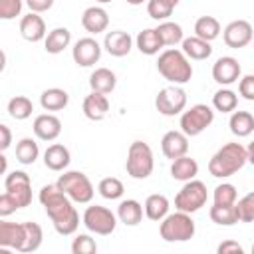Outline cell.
Segmentation results:
<instances>
[{
	"instance_id": "cell-1",
	"label": "cell",
	"mask_w": 254,
	"mask_h": 254,
	"mask_svg": "<svg viewBox=\"0 0 254 254\" xmlns=\"http://www.w3.org/2000/svg\"><path fill=\"white\" fill-rule=\"evenodd\" d=\"M40 202L46 208L54 228L62 236H69L79 226V214L73 206V202L58 189V185H46L40 190Z\"/></svg>"
},
{
	"instance_id": "cell-2",
	"label": "cell",
	"mask_w": 254,
	"mask_h": 254,
	"mask_svg": "<svg viewBox=\"0 0 254 254\" xmlns=\"http://www.w3.org/2000/svg\"><path fill=\"white\" fill-rule=\"evenodd\" d=\"M248 163V151L242 143H226L222 145L208 161V173L216 179H226L244 169Z\"/></svg>"
},
{
	"instance_id": "cell-3",
	"label": "cell",
	"mask_w": 254,
	"mask_h": 254,
	"mask_svg": "<svg viewBox=\"0 0 254 254\" xmlns=\"http://www.w3.org/2000/svg\"><path fill=\"white\" fill-rule=\"evenodd\" d=\"M157 69L167 81H171L175 85H183V83L190 81V77H192V65H190L189 58L181 50H175V48H167L165 52L159 54Z\"/></svg>"
},
{
	"instance_id": "cell-4",
	"label": "cell",
	"mask_w": 254,
	"mask_h": 254,
	"mask_svg": "<svg viewBox=\"0 0 254 254\" xmlns=\"http://www.w3.org/2000/svg\"><path fill=\"white\" fill-rule=\"evenodd\" d=\"M161 226H159V234L165 242H187L194 236L196 232V226H194V220L190 218L189 212H173V214H167L165 218L159 220Z\"/></svg>"
},
{
	"instance_id": "cell-5",
	"label": "cell",
	"mask_w": 254,
	"mask_h": 254,
	"mask_svg": "<svg viewBox=\"0 0 254 254\" xmlns=\"http://www.w3.org/2000/svg\"><path fill=\"white\" fill-rule=\"evenodd\" d=\"M56 185L71 202L87 204V202H91V198L95 194V189H93L91 181L81 171H67V173H64L58 179Z\"/></svg>"
},
{
	"instance_id": "cell-6",
	"label": "cell",
	"mask_w": 254,
	"mask_h": 254,
	"mask_svg": "<svg viewBox=\"0 0 254 254\" xmlns=\"http://www.w3.org/2000/svg\"><path fill=\"white\" fill-rule=\"evenodd\" d=\"M155 169V159L153 151L147 143L143 141H133L127 151V161H125V171L131 179L143 181L147 179Z\"/></svg>"
},
{
	"instance_id": "cell-7",
	"label": "cell",
	"mask_w": 254,
	"mask_h": 254,
	"mask_svg": "<svg viewBox=\"0 0 254 254\" xmlns=\"http://www.w3.org/2000/svg\"><path fill=\"white\" fill-rule=\"evenodd\" d=\"M208 200V190H206V185L202 181H196V179H190V181H185L183 189L177 192L175 196V208L181 210V212H196L200 210Z\"/></svg>"
},
{
	"instance_id": "cell-8",
	"label": "cell",
	"mask_w": 254,
	"mask_h": 254,
	"mask_svg": "<svg viewBox=\"0 0 254 254\" xmlns=\"http://www.w3.org/2000/svg\"><path fill=\"white\" fill-rule=\"evenodd\" d=\"M214 121V111L210 105L204 103H196L190 109L181 113V131L187 137H196L200 135L204 129H208Z\"/></svg>"
},
{
	"instance_id": "cell-9",
	"label": "cell",
	"mask_w": 254,
	"mask_h": 254,
	"mask_svg": "<svg viewBox=\"0 0 254 254\" xmlns=\"http://www.w3.org/2000/svg\"><path fill=\"white\" fill-rule=\"evenodd\" d=\"M81 220H83V224L89 232L99 234V236H109L117 226V216L109 208L99 206V204L87 206Z\"/></svg>"
},
{
	"instance_id": "cell-10",
	"label": "cell",
	"mask_w": 254,
	"mask_h": 254,
	"mask_svg": "<svg viewBox=\"0 0 254 254\" xmlns=\"http://www.w3.org/2000/svg\"><path fill=\"white\" fill-rule=\"evenodd\" d=\"M155 107L165 117H175V115L183 113L185 107H187V93H185V89L179 87V85L163 87L157 93V97H155Z\"/></svg>"
},
{
	"instance_id": "cell-11",
	"label": "cell",
	"mask_w": 254,
	"mask_h": 254,
	"mask_svg": "<svg viewBox=\"0 0 254 254\" xmlns=\"http://www.w3.org/2000/svg\"><path fill=\"white\" fill-rule=\"evenodd\" d=\"M4 187H6V192L18 202L20 208L30 206V202H32V181H30L28 173H24V171H12L6 177Z\"/></svg>"
},
{
	"instance_id": "cell-12",
	"label": "cell",
	"mask_w": 254,
	"mask_h": 254,
	"mask_svg": "<svg viewBox=\"0 0 254 254\" xmlns=\"http://www.w3.org/2000/svg\"><path fill=\"white\" fill-rule=\"evenodd\" d=\"M252 36H254V32H252V24L248 20H234L222 32L224 44L228 48H234V50L248 46L252 42Z\"/></svg>"
},
{
	"instance_id": "cell-13",
	"label": "cell",
	"mask_w": 254,
	"mask_h": 254,
	"mask_svg": "<svg viewBox=\"0 0 254 254\" xmlns=\"http://www.w3.org/2000/svg\"><path fill=\"white\" fill-rule=\"evenodd\" d=\"M73 62L81 67H91L101 58V46L93 38H79L71 50Z\"/></svg>"
},
{
	"instance_id": "cell-14",
	"label": "cell",
	"mask_w": 254,
	"mask_h": 254,
	"mask_svg": "<svg viewBox=\"0 0 254 254\" xmlns=\"http://www.w3.org/2000/svg\"><path fill=\"white\" fill-rule=\"evenodd\" d=\"M240 73H242V67L238 60L232 56H222L212 65V79L220 85H232L234 81H238Z\"/></svg>"
},
{
	"instance_id": "cell-15",
	"label": "cell",
	"mask_w": 254,
	"mask_h": 254,
	"mask_svg": "<svg viewBox=\"0 0 254 254\" xmlns=\"http://www.w3.org/2000/svg\"><path fill=\"white\" fill-rule=\"evenodd\" d=\"M32 129L40 141H56L62 133V121L52 113H42L34 119Z\"/></svg>"
},
{
	"instance_id": "cell-16",
	"label": "cell",
	"mask_w": 254,
	"mask_h": 254,
	"mask_svg": "<svg viewBox=\"0 0 254 254\" xmlns=\"http://www.w3.org/2000/svg\"><path fill=\"white\" fill-rule=\"evenodd\" d=\"M24 240V226L22 222H8L0 218V252L6 250H20Z\"/></svg>"
},
{
	"instance_id": "cell-17",
	"label": "cell",
	"mask_w": 254,
	"mask_h": 254,
	"mask_svg": "<svg viewBox=\"0 0 254 254\" xmlns=\"http://www.w3.org/2000/svg\"><path fill=\"white\" fill-rule=\"evenodd\" d=\"M161 149L167 159H177L189 153V137L183 131H167L161 139Z\"/></svg>"
},
{
	"instance_id": "cell-18",
	"label": "cell",
	"mask_w": 254,
	"mask_h": 254,
	"mask_svg": "<svg viewBox=\"0 0 254 254\" xmlns=\"http://www.w3.org/2000/svg\"><path fill=\"white\" fill-rule=\"evenodd\" d=\"M103 48L107 50L109 56L113 58H123L131 52L133 48V38L123 32V30H113V32H107L105 34V40H103Z\"/></svg>"
},
{
	"instance_id": "cell-19",
	"label": "cell",
	"mask_w": 254,
	"mask_h": 254,
	"mask_svg": "<svg viewBox=\"0 0 254 254\" xmlns=\"http://www.w3.org/2000/svg\"><path fill=\"white\" fill-rule=\"evenodd\" d=\"M81 26L89 34H101L109 26V14L101 6H89L81 14Z\"/></svg>"
},
{
	"instance_id": "cell-20",
	"label": "cell",
	"mask_w": 254,
	"mask_h": 254,
	"mask_svg": "<svg viewBox=\"0 0 254 254\" xmlns=\"http://www.w3.org/2000/svg\"><path fill=\"white\" fill-rule=\"evenodd\" d=\"M20 34L28 42H40L46 38V22L40 14L30 12L20 20Z\"/></svg>"
},
{
	"instance_id": "cell-21",
	"label": "cell",
	"mask_w": 254,
	"mask_h": 254,
	"mask_svg": "<svg viewBox=\"0 0 254 254\" xmlns=\"http://www.w3.org/2000/svg\"><path fill=\"white\" fill-rule=\"evenodd\" d=\"M107 111H109V99H107L105 93L91 91L89 95H85V99H83V115L89 121H101V119H105Z\"/></svg>"
},
{
	"instance_id": "cell-22",
	"label": "cell",
	"mask_w": 254,
	"mask_h": 254,
	"mask_svg": "<svg viewBox=\"0 0 254 254\" xmlns=\"http://www.w3.org/2000/svg\"><path fill=\"white\" fill-rule=\"evenodd\" d=\"M69 161H71L69 149L62 143H54L44 151V165L50 171H64V169H67Z\"/></svg>"
},
{
	"instance_id": "cell-23",
	"label": "cell",
	"mask_w": 254,
	"mask_h": 254,
	"mask_svg": "<svg viewBox=\"0 0 254 254\" xmlns=\"http://www.w3.org/2000/svg\"><path fill=\"white\" fill-rule=\"evenodd\" d=\"M198 175V163L189 157V155H183V157H177L173 159V165H171V177L175 181H190Z\"/></svg>"
},
{
	"instance_id": "cell-24",
	"label": "cell",
	"mask_w": 254,
	"mask_h": 254,
	"mask_svg": "<svg viewBox=\"0 0 254 254\" xmlns=\"http://www.w3.org/2000/svg\"><path fill=\"white\" fill-rule=\"evenodd\" d=\"M117 218L125 226H137L143 220V204L135 198L121 200L119 206H117Z\"/></svg>"
},
{
	"instance_id": "cell-25",
	"label": "cell",
	"mask_w": 254,
	"mask_h": 254,
	"mask_svg": "<svg viewBox=\"0 0 254 254\" xmlns=\"http://www.w3.org/2000/svg\"><path fill=\"white\" fill-rule=\"evenodd\" d=\"M117 85V77L111 69L107 67H97L95 71H91L89 75V87L91 91H97V93H111Z\"/></svg>"
},
{
	"instance_id": "cell-26",
	"label": "cell",
	"mask_w": 254,
	"mask_h": 254,
	"mask_svg": "<svg viewBox=\"0 0 254 254\" xmlns=\"http://www.w3.org/2000/svg\"><path fill=\"white\" fill-rule=\"evenodd\" d=\"M183 54L189 58V60H206V58H210V54H212V46H210V42H206V40H200V38H196V36H190V38H183Z\"/></svg>"
},
{
	"instance_id": "cell-27",
	"label": "cell",
	"mask_w": 254,
	"mask_h": 254,
	"mask_svg": "<svg viewBox=\"0 0 254 254\" xmlns=\"http://www.w3.org/2000/svg\"><path fill=\"white\" fill-rule=\"evenodd\" d=\"M169 198L165 196V194H159V192H155V194H149L147 196V200H145V204H143V210H145V216L149 218V220H155V222H159L161 218H165L167 214H169Z\"/></svg>"
},
{
	"instance_id": "cell-28",
	"label": "cell",
	"mask_w": 254,
	"mask_h": 254,
	"mask_svg": "<svg viewBox=\"0 0 254 254\" xmlns=\"http://www.w3.org/2000/svg\"><path fill=\"white\" fill-rule=\"evenodd\" d=\"M155 32H157V36H159V40H161L163 48H165V46L173 48V46L181 44V42H183V38H185L181 24L171 22V20H163V22L155 28Z\"/></svg>"
},
{
	"instance_id": "cell-29",
	"label": "cell",
	"mask_w": 254,
	"mask_h": 254,
	"mask_svg": "<svg viewBox=\"0 0 254 254\" xmlns=\"http://www.w3.org/2000/svg\"><path fill=\"white\" fill-rule=\"evenodd\" d=\"M71 42V32L67 28H54L44 38V48L48 54H62Z\"/></svg>"
},
{
	"instance_id": "cell-30",
	"label": "cell",
	"mask_w": 254,
	"mask_h": 254,
	"mask_svg": "<svg viewBox=\"0 0 254 254\" xmlns=\"http://www.w3.org/2000/svg\"><path fill=\"white\" fill-rule=\"evenodd\" d=\"M67 103H69V95L65 89H60V87H50L40 95V105L46 111H60Z\"/></svg>"
},
{
	"instance_id": "cell-31",
	"label": "cell",
	"mask_w": 254,
	"mask_h": 254,
	"mask_svg": "<svg viewBox=\"0 0 254 254\" xmlns=\"http://www.w3.org/2000/svg\"><path fill=\"white\" fill-rule=\"evenodd\" d=\"M228 127L236 137H248L254 131V115L250 111H232Z\"/></svg>"
},
{
	"instance_id": "cell-32",
	"label": "cell",
	"mask_w": 254,
	"mask_h": 254,
	"mask_svg": "<svg viewBox=\"0 0 254 254\" xmlns=\"http://www.w3.org/2000/svg\"><path fill=\"white\" fill-rule=\"evenodd\" d=\"M22 226H24V240L18 252H36L44 240L42 226L38 222H22Z\"/></svg>"
},
{
	"instance_id": "cell-33",
	"label": "cell",
	"mask_w": 254,
	"mask_h": 254,
	"mask_svg": "<svg viewBox=\"0 0 254 254\" xmlns=\"http://www.w3.org/2000/svg\"><path fill=\"white\" fill-rule=\"evenodd\" d=\"M135 44H137L139 52L145 54V56H155L163 48V44H161V40H159V36L155 32V28H145L143 32H139L137 38H135Z\"/></svg>"
},
{
	"instance_id": "cell-34",
	"label": "cell",
	"mask_w": 254,
	"mask_h": 254,
	"mask_svg": "<svg viewBox=\"0 0 254 254\" xmlns=\"http://www.w3.org/2000/svg\"><path fill=\"white\" fill-rule=\"evenodd\" d=\"M218 34H220V22L214 16H200L194 22V36L196 38L212 42L218 38Z\"/></svg>"
},
{
	"instance_id": "cell-35",
	"label": "cell",
	"mask_w": 254,
	"mask_h": 254,
	"mask_svg": "<svg viewBox=\"0 0 254 254\" xmlns=\"http://www.w3.org/2000/svg\"><path fill=\"white\" fill-rule=\"evenodd\" d=\"M38 157H40V147H38L36 139L24 137V139L18 141V145H16V159L22 165H34Z\"/></svg>"
},
{
	"instance_id": "cell-36",
	"label": "cell",
	"mask_w": 254,
	"mask_h": 254,
	"mask_svg": "<svg viewBox=\"0 0 254 254\" xmlns=\"http://www.w3.org/2000/svg\"><path fill=\"white\" fill-rule=\"evenodd\" d=\"M236 105H238V95L228 87H222L212 95V107L220 113H232Z\"/></svg>"
},
{
	"instance_id": "cell-37",
	"label": "cell",
	"mask_w": 254,
	"mask_h": 254,
	"mask_svg": "<svg viewBox=\"0 0 254 254\" xmlns=\"http://www.w3.org/2000/svg\"><path fill=\"white\" fill-rule=\"evenodd\" d=\"M32 111H34V105H32V101L26 95H16V97H12L8 101V113L16 121L28 119L32 115Z\"/></svg>"
},
{
	"instance_id": "cell-38",
	"label": "cell",
	"mask_w": 254,
	"mask_h": 254,
	"mask_svg": "<svg viewBox=\"0 0 254 254\" xmlns=\"http://www.w3.org/2000/svg\"><path fill=\"white\" fill-rule=\"evenodd\" d=\"M210 220L218 226H232L236 224V212H234V204H212L210 206Z\"/></svg>"
},
{
	"instance_id": "cell-39",
	"label": "cell",
	"mask_w": 254,
	"mask_h": 254,
	"mask_svg": "<svg viewBox=\"0 0 254 254\" xmlns=\"http://www.w3.org/2000/svg\"><path fill=\"white\" fill-rule=\"evenodd\" d=\"M97 190H99V194H101L103 198H107V200H117V198L123 196L125 187H123V183H121L117 177H105V179L99 181Z\"/></svg>"
},
{
	"instance_id": "cell-40",
	"label": "cell",
	"mask_w": 254,
	"mask_h": 254,
	"mask_svg": "<svg viewBox=\"0 0 254 254\" xmlns=\"http://www.w3.org/2000/svg\"><path fill=\"white\" fill-rule=\"evenodd\" d=\"M177 4H179V0H147V12L153 20L163 22L173 14Z\"/></svg>"
},
{
	"instance_id": "cell-41",
	"label": "cell",
	"mask_w": 254,
	"mask_h": 254,
	"mask_svg": "<svg viewBox=\"0 0 254 254\" xmlns=\"http://www.w3.org/2000/svg\"><path fill=\"white\" fill-rule=\"evenodd\" d=\"M234 212L238 222H252L254 220V192L244 194L234 202Z\"/></svg>"
},
{
	"instance_id": "cell-42",
	"label": "cell",
	"mask_w": 254,
	"mask_h": 254,
	"mask_svg": "<svg viewBox=\"0 0 254 254\" xmlns=\"http://www.w3.org/2000/svg\"><path fill=\"white\" fill-rule=\"evenodd\" d=\"M212 198H214V204H234L236 198H238L236 187L230 185V183H222V185H218L214 189Z\"/></svg>"
},
{
	"instance_id": "cell-43",
	"label": "cell",
	"mask_w": 254,
	"mask_h": 254,
	"mask_svg": "<svg viewBox=\"0 0 254 254\" xmlns=\"http://www.w3.org/2000/svg\"><path fill=\"white\" fill-rule=\"evenodd\" d=\"M71 252L73 254H95L97 244L89 234H77L71 242Z\"/></svg>"
},
{
	"instance_id": "cell-44",
	"label": "cell",
	"mask_w": 254,
	"mask_h": 254,
	"mask_svg": "<svg viewBox=\"0 0 254 254\" xmlns=\"http://www.w3.org/2000/svg\"><path fill=\"white\" fill-rule=\"evenodd\" d=\"M22 12V0H0V20H14Z\"/></svg>"
},
{
	"instance_id": "cell-45",
	"label": "cell",
	"mask_w": 254,
	"mask_h": 254,
	"mask_svg": "<svg viewBox=\"0 0 254 254\" xmlns=\"http://www.w3.org/2000/svg\"><path fill=\"white\" fill-rule=\"evenodd\" d=\"M238 93L246 99V101H252L254 99V75L252 73H246L244 77H238Z\"/></svg>"
},
{
	"instance_id": "cell-46",
	"label": "cell",
	"mask_w": 254,
	"mask_h": 254,
	"mask_svg": "<svg viewBox=\"0 0 254 254\" xmlns=\"http://www.w3.org/2000/svg\"><path fill=\"white\" fill-rule=\"evenodd\" d=\"M18 208H20L18 202H16L8 192H2V194H0V218L14 214Z\"/></svg>"
},
{
	"instance_id": "cell-47",
	"label": "cell",
	"mask_w": 254,
	"mask_h": 254,
	"mask_svg": "<svg viewBox=\"0 0 254 254\" xmlns=\"http://www.w3.org/2000/svg\"><path fill=\"white\" fill-rule=\"evenodd\" d=\"M30 12H36V14H42V12H48L52 6H54V0H26Z\"/></svg>"
},
{
	"instance_id": "cell-48",
	"label": "cell",
	"mask_w": 254,
	"mask_h": 254,
	"mask_svg": "<svg viewBox=\"0 0 254 254\" xmlns=\"http://www.w3.org/2000/svg\"><path fill=\"white\" fill-rule=\"evenodd\" d=\"M216 252H218V254H230V252H238V254H242L244 248H242L238 242H234V240H224V242L218 244Z\"/></svg>"
},
{
	"instance_id": "cell-49",
	"label": "cell",
	"mask_w": 254,
	"mask_h": 254,
	"mask_svg": "<svg viewBox=\"0 0 254 254\" xmlns=\"http://www.w3.org/2000/svg\"><path fill=\"white\" fill-rule=\"evenodd\" d=\"M12 143V131L0 123V153H4Z\"/></svg>"
},
{
	"instance_id": "cell-50",
	"label": "cell",
	"mask_w": 254,
	"mask_h": 254,
	"mask_svg": "<svg viewBox=\"0 0 254 254\" xmlns=\"http://www.w3.org/2000/svg\"><path fill=\"white\" fill-rule=\"evenodd\" d=\"M6 169H8V159L4 157V153H0V177L6 173Z\"/></svg>"
},
{
	"instance_id": "cell-51",
	"label": "cell",
	"mask_w": 254,
	"mask_h": 254,
	"mask_svg": "<svg viewBox=\"0 0 254 254\" xmlns=\"http://www.w3.org/2000/svg\"><path fill=\"white\" fill-rule=\"evenodd\" d=\"M4 67H6V54L0 50V73L4 71Z\"/></svg>"
},
{
	"instance_id": "cell-52",
	"label": "cell",
	"mask_w": 254,
	"mask_h": 254,
	"mask_svg": "<svg viewBox=\"0 0 254 254\" xmlns=\"http://www.w3.org/2000/svg\"><path fill=\"white\" fill-rule=\"evenodd\" d=\"M127 4H131V6H139V4H143V2H147V0H125Z\"/></svg>"
},
{
	"instance_id": "cell-53",
	"label": "cell",
	"mask_w": 254,
	"mask_h": 254,
	"mask_svg": "<svg viewBox=\"0 0 254 254\" xmlns=\"http://www.w3.org/2000/svg\"><path fill=\"white\" fill-rule=\"evenodd\" d=\"M97 2H101V4H107V2H111V0H97Z\"/></svg>"
}]
</instances>
